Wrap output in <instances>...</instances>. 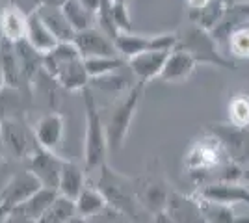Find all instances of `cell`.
<instances>
[{
	"label": "cell",
	"mask_w": 249,
	"mask_h": 223,
	"mask_svg": "<svg viewBox=\"0 0 249 223\" xmlns=\"http://www.w3.org/2000/svg\"><path fill=\"white\" fill-rule=\"evenodd\" d=\"M95 24H97V28H99L106 37H110L112 41L117 39L119 30H117L115 21H114V2H112V0H103L101 8L95 13Z\"/></svg>",
	"instance_id": "obj_36"
},
{
	"label": "cell",
	"mask_w": 249,
	"mask_h": 223,
	"mask_svg": "<svg viewBox=\"0 0 249 223\" xmlns=\"http://www.w3.org/2000/svg\"><path fill=\"white\" fill-rule=\"evenodd\" d=\"M67 223H88V220H82V218H78V216H76V218H73L71 222H67Z\"/></svg>",
	"instance_id": "obj_46"
},
{
	"label": "cell",
	"mask_w": 249,
	"mask_h": 223,
	"mask_svg": "<svg viewBox=\"0 0 249 223\" xmlns=\"http://www.w3.org/2000/svg\"><path fill=\"white\" fill-rule=\"evenodd\" d=\"M114 45L117 54L124 62H128L130 58L149 51H166V52L175 51L178 45V32L158 34V35H136L132 32L119 34Z\"/></svg>",
	"instance_id": "obj_8"
},
{
	"label": "cell",
	"mask_w": 249,
	"mask_h": 223,
	"mask_svg": "<svg viewBox=\"0 0 249 223\" xmlns=\"http://www.w3.org/2000/svg\"><path fill=\"white\" fill-rule=\"evenodd\" d=\"M0 65H2L4 80H6L8 87L22 89V91H28L32 95V91L28 89L26 82H24V76H22L19 56H17V51H15V43L6 41L2 37H0Z\"/></svg>",
	"instance_id": "obj_19"
},
{
	"label": "cell",
	"mask_w": 249,
	"mask_h": 223,
	"mask_svg": "<svg viewBox=\"0 0 249 223\" xmlns=\"http://www.w3.org/2000/svg\"><path fill=\"white\" fill-rule=\"evenodd\" d=\"M197 201L199 206H201V212H203V218H205L207 223H236L238 214L234 210V206L210 201V199H203V197H197Z\"/></svg>",
	"instance_id": "obj_29"
},
{
	"label": "cell",
	"mask_w": 249,
	"mask_h": 223,
	"mask_svg": "<svg viewBox=\"0 0 249 223\" xmlns=\"http://www.w3.org/2000/svg\"><path fill=\"white\" fill-rule=\"evenodd\" d=\"M0 164H2V153H0Z\"/></svg>",
	"instance_id": "obj_50"
},
{
	"label": "cell",
	"mask_w": 249,
	"mask_h": 223,
	"mask_svg": "<svg viewBox=\"0 0 249 223\" xmlns=\"http://www.w3.org/2000/svg\"><path fill=\"white\" fill-rule=\"evenodd\" d=\"M178 49L186 51L196 62L205 65H214V67H221V69H236V62L232 58H229L227 54L219 49L216 39L212 37V34L203 30L201 26L190 22L186 30L178 32Z\"/></svg>",
	"instance_id": "obj_6"
},
{
	"label": "cell",
	"mask_w": 249,
	"mask_h": 223,
	"mask_svg": "<svg viewBox=\"0 0 249 223\" xmlns=\"http://www.w3.org/2000/svg\"><path fill=\"white\" fill-rule=\"evenodd\" d=\"M32 108V95L28 91L4 87L0 91V121L6 119H26V114Z\"/></svg>",
	"instance_id": "obj_21"
},
{
	"label": "cell",
	"mask_w": 249,
	"mask_h": 223,
	"mask_svg": "<svg viewBox=\"0 0 249 223\" xmlns=\"http://www.w3.org/2000/svg\"><path fill=\"white\" fill-rule=\"evenodd\" d=\"M62 10L69 24H71V28L74 30V34L95 28V13L86 10L78 0H65L62 4Z\"/></svg>",
	"instance_id": "obj_28"
},
{
	"label": "cell",
	"mask_w": 249,
	"mask_h": 223,
	"mask_svg": "<svg viewBox=\"0 0 249 223\" xmlns=\"http://www.w3.org/2000/svg\"><path fill=\"white\" fill-rule=\"evenodd\" d=\"M95 186L101 190L108 206L123 212L128 220H134L145 212L136 195V177H126L115 170H112L108 164H104L99 170Z\"/></svg>",
	"instance_id": "obj_4"
},
{
	"label": "cell",
	"mask_w": 249,
	"mask_h": 223,
	"mask_svg": "<svg viewBox=\"0 0 249 223\" xmlns=\"http://www.w3.org/2000/svg\"><path fill=\"white\" fill-rule=\"evenodd\" d=\"M0 216H4V214H2V210H0ZM4 218H6V216H4Z\"/></svg>",
	"instance_id": "obj_51"
},
{
	"label": "cell",
	"mask_w": 249,
	"mask_h": 223,
	"mask_svg": "<svg viewBox=\"0 0 249 223\" xmlns=\"http://www.w3.org/2000/svg\"><path fill=\"white\" fill-rule=\"evenodd\" d=\"M63 2H65V0H63Z\"/></svg>",
	"instance_id": "obj_52"
},
{
	"label": "cell",
	"mask_w": 249,
	"mask_h": 223,
	"mask_svg": "<svg viewBox=\"0 0 249 223\" xmlns=\"http://www.w3.org/2000/svg\"><path fill=\"white\" fill-rule=\"evenodd\" d=\"M73 43L84 60L95 58V56H119L114 41L106 37L99 28H89V30L74 34Z\"/></svg>",
	"instance_id": "obj_16"
},
{
	"label": "cell",
	"mask_w": 249,
	"mask_h": 223,
	"mask_svg": "<svg viewBox=\"0 0 249 223\" xmlns=\"http://www.w3.org/2000/svg\"><path fill=\"white\" fill-rule=\"evenodd\" d=\"M37 13L47 24V28L54 34V37L60 43H73L74 39V30L67 21L65 13H63L62 6H51V4H39Z\"/></svg>",
	"instance_id": "obj_23"
},
{
	"label": "cell",
	"mask_w": 249,
	"mask_h": 223,
	"mask_svg": "<svg viewBox=\"0 0 249 223\" xmlns=\"http://www.w3.org/2000/svg\"><path fill=\"white\" fill-rule=\"evenodd\" d=\"M15 51H17V56H19V64H21L24 82H26L28 89L32 91L34 80H36V78L39 76V73L43 71V54L37 52L26 39L15 43Z\"/></svg>",
	"instance_id": "obj_26"
},
{
	"label": "cell",
	"mask_w": 249,
	"mask_h": 223,
	"mask_svg": "<svg viewBox=\"0 0 249 223\" xmlns=\"http://www.w3.org/2000/svg\"><path fill=\"white\" fill-rule=\"evenodd\" d=\"M0 127H2L4 151L13 158L24 162L39 147L34 136V130L32 127H28L26 119H6V121H0Z\"/></svg>",
	"instance_id": "obj_9"
},
{
	"label": "cell",
	"mask_w": 249,
	"mask_h": 223,
	"mask_svg": "<svg viewBox=\"0 0 249 223\" xmlns=\"http://www.w3.org/2000/svg\"><path fill=\"white\" fill-rule=\"evenodd\" d=\"M227 10H229L227 0H212L205 10L199 11L197 15H196L190 22L197 24V26H201V28L207 30V32H212L219 22H221V19L225 17Z\"/></svg>",
	"instance_id": "obj_30"
},
{
	"label": "cell",
	"mask_w": 249,
	"mask_h": 223,
	"mask_svg": "<svg viewBox=\"0 0 249 223\" xmlns=\"http://www.w3.org/2000/svg\"><path fill=\"white\" fill-rule=\"evenodd\" d=\"M197 197L210 201L223 203L229 206L234 205H249V188L242 182H212L196 190Z\"/></svg>",
	"instance_id": "obj_15"
},
{
	"label": "cell",
	"mask_w": 249,
	"mask_h": 223,
	"mask_svg": "<svg viewBox=\"0 0 249 223\" xmlns=\"http://www.w3.org/2000/svg\"><path fill=\"white\" fill-rule=\"evenodd\" d=\"M28 13L17 4H6L0 10V37L10 43H19L26 39Z\"/></svg>",
	"instance_id": "obj_18"
},
{
	"label": "cell",
	"mask_w": 249,
	"mask_h": 223,
	"mask_svg": "<svg viewBox=\"0 0 249 223\" xmlns=\"http://www.w3.org/2000/svg\"><path fill=\"white\" fill-rule=\"evenodd\" d=\"M130 223H155V216L143 212L142 216H138V218H134V220H130Z\"/></svg>",
	"instance_id": "obj_41"
},
{
	"label": "cell",
	"mask_w": 249,
	"mask_h": 223,
	"mask_svg": "<svg viewBox=\"0 0 249 223\" xmlns=\"http://www.w3.org/2000/svg\"><path fill=\"white\" fill-rule=\"evenodd\" d=\"M227 54L232 60H249V22L238 26L231 34Z\"/></svg>",
	"instance_id": "obj_34"
},
{
	"label": "cell",
	"mask_w": 249,
	"mask_h": 223,
	"mask_svg": "<svg viewBox=\"0 0 249 223\" xmlns=\"http://www.w3.org/2000/svg\"><path fill=\"white\" fill-rule=\"evenodd\" d=\"M4 151V145H2V127H0V153Z\"/></svg>",
	"instance_id": "obj_48"
},
{
	"label": "cell",
	"mask_w": 249,
	"mask_h": 223,
	"mask_svg": "<svg viewBox=\"0 0 249 223\" xmlns=\"http://www.w3.org/2000/svg\"><path fill=\"white\" fill-rule=\"evenodd\" d=\"M169 52L166 51H149V52H142L130 58L126 62V67L130 69V73L134 74L140 82H149V80H155L160 78V73L166 65V60Z\"/></svg>",
	"instance_id": "obj_17"
},
{
	"label": "cell",
	"mask_w": 249,
	"mask_h": 223,
	"mask_svg": "<svg viewBox=\"0 0 249 223\" xmlns=\"http://www.w3.org/2000/svg\"><path fill=\"white\" fill-rule=\"evenodd\" d=\"M229 162L232 160L227 156L221 141L207 130L188 147L184 154V173L196 182L197 188H201L212 182H219Z\"/></svg>",
	"instance_id": "obj_1"
},
{
	"label": "cell",
	"mask_w": 249,
	"mask_h": 223,
	"mask_svg": "<svg viewBox=\"0 0 249 223\" xmlns=\"http://www.w3.org/2000/svg\"><path fill=\"white\" fill-rule=\"evenodd\" d=\"M60 193L56 190H51V188H41L37 193H34L28 201H24L21 206H17L10 216H15V218H21L26 223H36L43 214L51 208V205L56 201Z\"/></svg>",
	"instance_id": "obj_22"
},
{
	"label": "cell",
	"mask_w": 249,
	"mask_h": 223,
	"mask_svg": "<svg viewBox=\"0 0 249 223\" xmlns=\"http://www.w3.org/2000/svg\"><path fill=\"white\" fill-rule=\"evenodd\" d=\"M84 112H86V136H84V170L86 173H99L106 164L108 139L103 123V112L97 104L91 87L82 91Z\"/></svg>",
	"instance_id": "obj_3"
},
{
	"label": "cell",
	"mask_w": 249,
	"mask_h": 223,
	"mask_svg": "<svg viewBox=\"0 0 249 223\" xmlns=\"http://www.w3.org/2000/svg\"><path fill=\"white\" fill-rule=\"evenodd\" d=\"M145 82H136L126 93H124L112 108L101 110L103 112V123L108 139V149L119 151L124 145V139L128 134V128L132 125V119L136 116V110L140 104V99L143 95Z\"/></svg>",
	"instance_id": "obj_5"
},
{
	"label": "cell",
	"mask_w": 249,
	"mask_h": 223,
	"mask_svg": "<svg viewBox=\"0 0 249 223\" xmlns=\"http://www.w3.org/2000/svg\"><path fill=\"white\" fill-rule=\"evenodd\" d=\"M88 186L86 182V170L82 166L74 164V162H69L65 160L62 168V175H60V184H58V193L71 199V201H76V197L82 193V190Z\"/></svg>",
	"instance_id": "obj_25"
},
{
	"label": "cell",
	"mask_w": 249,
	"mask_h": 223,
	"mask_svg": "<svg viewBox=\"0 0 249 223\" xmlns=\"http://www.w3.org/2000/svg\"><path fill=\"white\" fill-rule=\"evenodd\" d=\"M169 191H171V186L166 181V177H164V173H162L156 160L142 177H136L138 203L151 216H158V214L166 212Z\"/></svg>",
	"instance_id": "obj_7"
},
{
	"label": "cell",
	"mask_w": 249,
	"mask_h": 223,
	"mask_svg": "<svg viewBox=\"0 0 249 223\" xmlns=\"http://www.w3.org/2000/svg\"><path fill=\"white\" fill-rule=\"evenodd\" d=\"M2 222H4V216H0V223H2Z\"/></svg>",
	"instance_id": "obj_49"
},
{
	"label": "cell",
	"mask_w": 249,
	"mask_h": 223,
	"mask_svg": "<svg viewBox=\"0 0 249 223\" xmlns=\"http://www.w3.org/2000/svg\"><path fill=\"white\" fill-rule=\"evenodd\" d=\"M155 223H173L169 218L166 216V212L158 214V216H155Z\"/></svg>",
	"instance_id": "obj_43"
},
{
	"label": "cell",
	"mask_w": 249,
	"mask_h": 223,
	"mask_svg": "<svg viewBox=\"0 0 249 223\" xmlns=\"http://www.w3.org/2000/svg\"><path fill=\"white\" fill-rule=\"evenodd\" d=\"M84 65H86V71L89 74V80H93V78H99L104 74L124 69L126 62L121 56H95V58H86Z\"/></svg>",
	"instance_id": "obj_31"
},
{
	"label": "cell",
	"mask_w": 249,
	"mask_h": 223,
	"mask_svg": "<svg viewBox=\"0 0 249 223\" xmlns=\"http://www.w3.org/2000/svg\"><path fill=\"white\" fill-rule=\"evenodd\" d=\"M242 184L249 188V166H244V173H242Z\"/></svg>",
	"instance_id": "obj_42"
},
{
	"label": "cell",
	"mask_w": 249,
	"mask_h": 223,
	"mask_svg": "<svg viewBox=\"0 0 249 223\" xmlns=\"http://www.w3.org/2000/svg\"><path fill=\"white\" fill-rule=\"evenodd\" d=\"M32 130L39 147L56 153L65 136V119L60 112H47L32 125Z\"/></svg>",
	"instance_id": "obj_13"
},
{
	"label": "cell",
	"mask_w": 249,
	"mask_h": 223,
	"mask_svg": "<svg viewBox=\"0 0 249 223\" xmlns=\"http://www.w3.org/2000/svg\"><path fill=\"white\" fill-rule=\"evenodd\" d=\"M207 130L221 141L227 156L232 162L240 166H249V127H234L227 121L208 125Z\"/></svg>",
	"instance_id": "obj_11"
},
{
	"label": "cell",
	"mask_w": 249,
	"mask_h": 223,
	"mask_svg": "<svg viewBox=\"0 0 249 223\" xmlns=\"http://www.w3.org/2000/svg\"><path fill=\"white\" fill-rule=\"evenodd\" d=\"M43 71L67 91H84L89 87V74L74 43H58L51 52L45 54Z\"/></svg>",
	"instance_id": "obj_2"
},
{
	"label": "cell",
	"mask_w": 249,
	"mask_h": 223,
	"mask_svg": "<svg viewBox=\"0 0 249 223\" xmlns=\"http://www.w3.org/2000/svg\"><path fill=\"white\" fill-rule=\"evenodd\" d=\"M74 206H76V216L78 218L89 220V218L97 216L101 210H104L108 206V203H106L104 195L95 184H88L82 190V193L76 197Z\"/></svg>",
	"instance_id": "obj_27"
},
{
	"label": "cell",
	"mask_w": 249,
	"mask_h": 223,
	"mask_svg": "<svg viewBox=\"0 0 249 223\" xmlns=\"http://www.w3.org/2000/svg\"><path fill=\"white\" fill-rule=\"evenodd\" d=\"M73 218H76L74 201L63 197V195H58L56 201L51 205V208L43 214L36 223H67L71 222Z\"/></svg>",
	"instance_id": "obj_32"
},
{
	"label": "cell",
	"mask_w": 249,
	"mask_h": 223,
	"mask_svg": "<svg viewBox=\"0 0 249 223\" xmlns=\"http://www.w3.org/2000/svg\"><path fill=\"white\" fill-rule=\"evenodd\" d=\"M26 41L39 54H49L58 45V39L54 37V34L47 28V24L39 17L37 10H32L28 13V26H26Z\"/></svg>",
	"instance_id": "obj_24"
},
{
	"label": "cell",
	"mask_w": 249,
	"mask_h": 223,
	"mask_svg": "<svg viewBox=\"0 0 249 223\" xmlns=\"http://www.w3.org/2000/svg\"><path fill=\"white\" fill-rule=\"evenodd\" d=\"M114 4H128V0H112Z\"/></svg>",
	"instance_id": "obj_47"
},
{
	"label": "cell",
	"mask_w": 249,
	"mask_h": 223,
	"mask_svg": "<svg viewBox=\"0 0 249 223\" xmlns=\"http://www.w3.org/2000/svg\"><path fill=\"white\" fill-rule=\"evenodd\" d=\"M229 123L234 127H249V95L238 93L227 104Z\"/></svg>",
	"instance_id": "obj_35"
},
{
	"label": "cell",
	"mask_w": 249,
	"mask_h": 223,
	"mask_svg": "<svg viewBox=\"0 0 249 223\" xmlns=\"http://www.w3.org/2000/svg\"><path fill=\"white\" fill-rule=\"evenodd\" d=\"M121 71V69H119ZM110 73L104 74V76H99V78H93L89 80V87L91 89H99V91H104V93H112V95H119V93H126V87H128V76L123 73ZM132 87V86H130ZM128 87V89H130Z\"/></svg>",
	"instance_id": "obj_33"
},
{
	"label": "cell",
	"mask_w": 249,
	"mask_h": 223,
	"mask_svg": "<svg viewBox=\"0 0 249 223\" xmlns=\"http://www.w3.org/2000/svg\"><path fill=\"white\" fill-rule=\"evenodd\" d=\"M80 4H82L86 10H89L91 13H97V10L101 8V4H103V0H78Z\"/></svg>",
	"instance_id": "obj_40"
},
{
	"label": "cell",
	"mask_w": 249,
	"mask_h": 223,
	"mask_svg": "<svg viewBox=\"0 0 249 223\" xmlns=\"http://www.w3.org/2000/svg\"><path fill=\"white\" fill-rule=\"evenodd\" d=\"M210 2H212V0H184V4H186V11H188V19L192 21L199 11L207 8Z\"/></svg>",
	"instance_id": "obj_39"
},
{
	"label": "cell",
	"mask_w": 249,
	"mask_h": 223,
	"mask_svg": "<svg viewBox=\"0 0 249 223\" xmlns=\"http://www.w3.org/2000/svg\"><path fill=\"white\" fill-rule=\"evenodd\" d=\"M114 21L119 34L132 32V21L128 13V4H114Z\"/></svg>",
	"instance_id": "obj_37"
},
{
	"label": "cell",
	"mask_w": 249,
	"mask_h": 223,
	"mask_svg": "<svg viewBox=\"0 0 249 223\" xmlns=\"http://www.w3.org/2000/svg\"><path fill=\"white\" fill-rule=\"evenodd\" d=\"M6 87V80H4V71H2V65H0V91Z\"/></svg>",
	"instance_id": "obj_44"
},
{
	"label": "cell",
	"mask_w": 249,
	"mask_h": 223,
	"mask_svg": "<svg viewBox=\"0 0 249 223\" xmlns=\"http://www.w3.org/2000/svg\"><path fill=\"white\" fill-rule=\"evenodd\" d=\"M63 162H65V158L41 147H37L28 158L24 160L26 170L32 171L37 177V181L43 184V188H51L56 191H58V184H60Z\"/></svg>",
	"instance_id": "obj_12"
},
{
	"label": "cell",
	"mask_w": 249,
	"mask_h": 223,
	"mask_svg": "<svg viewBox=\"0 0 249 223\" xmlns=\"http://www.w3.org/2000/svg\"><path fill=\"white\" fill-rule=\"evenodd\" d=\"M236 223H249V214H244V216H238V218H236Z\"/></svg>",
	"instance_id": "obj_45"
},
{
	"label": "cell",
	"mask_w": 249,
	"mask_h": 223,
	"mask_svg": "<svg viewBox=\"0 0 249 223\" xmlns=\"http://www.w3.org/2000/svg\"><path fill=\"white\" fill-rule=\"evenodd\" d=\"M88 223H130V220H128L123 212L115 210L112 206H106V208L101 210L97 216L89 218Z\"/></svg>",
	"instance_id": "obj_38"
},
{
	"label": "cell",
	"mask_w": 249,
	"mask_h": 223,
	"mask_svg": "<svg viewBox=\"0 0 249 223\" xmlns=\"http://www.w3.org/2000/svg\"><path fill=\"white\" fill-rule=\"evenodd\" d=\"M196 67H197V62L186 51L177 47L175 51H171L169 56H167L166 65H164L158 80L167 82V84H171V82H184L186 78L192 76V73L196 71Z\"/></svg>",
	"instance_id": "obj_20"
},
{
	"label": "cell",
	"mask_w": 249,
	"mask_h": 223,
	"mask_svg": "<svg viewBox=\"0 0 249 223\" xmlns=\"http://www.w3.org/2000/svg\"><path fill=\"white\" fill-rule=\"evenodd\" d=\"M43 188V184L37 181V177L32 171H19L11 177L4 190L0 191V210L8 218L17 206H21L24 201H28L34 193Z\"/></svg>",
	"instance_id": "obj_10"
},
{
	"label": "cell",
	"mask_w": 249,
	"mask_h": 223,
	"mask_svg": "<svg viewBox=\"0 0 249 223\" xmlns=\"http://www.w3.org/2000/svg\"><path fill=\"white\" fill-rule=\"evenodd\" d=\"M166 216L173 223H207L201 212L197 197L192 193L186 195L182 191L171 188L166 205Z\"/></svg>",
	"instance_id": "obj_14"
}]
</instances>
